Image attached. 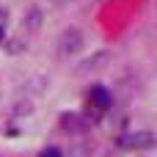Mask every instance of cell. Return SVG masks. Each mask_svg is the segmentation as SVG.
Returning a JSON list of instances; mask_svg holds the SVG:
<instances>
[{
	"label": "cell",
	"mask_w": 157,
	"mask_h": 157,
	"mask_svg": "<svg viewBox=\"0 0 157 157\" xmlns=\"http://www.w3.org/2000/svg\"><path fill=\"white\" fill-rule=\"evenodd\" d=\"M0 41H3V28H0Z\"/></svg>",
	"instance_id": "277c9868"
},
{
	"label": "cell",
	"mask_w": 157,
	"mask_h": 157,
	"mask_svg": "<svg viewBox=\"0 0 157 157\" xmlns=\"http://www.w3.org/2000/svg\"><path fill=\"white\" fill-rule=\"evenodd\" d=\"M39 157H61V152H58L55 146H50V149H44V152H41Z\"/></svg>",
	"instance_id": "3957f363"
},
{
	"label": "cell",
	"mask_w": 157,
	"mask_h": 157,
	"mask_svg": "<svg viewBox=\"0 0 157 157\" xmlns=\"http://www.w3.org/2000/svg\"><path fill=\"white\" fill-rule=\"evenodd\" d=\"M121 144H124V146H149V144H152V135H149V132H141V135H130V138H124Z\"/></svg>",
	"instance_id": "7a4b0ae2"
},
{
	"label": "cell",
	"mask_w": 157,
	"mask_h": 157,
	"mask_svg": "<svg viewBox=\"0 0 157 157\" xmlns=\"http://www.w3.org/2000/svg\"><path fill=\"white\" fill-rule=\"evenodd\" d=\"M88 108H91L97 116L108 113V108H110V91H108L105 86H94V88L88 91Z\"/></svg>",
	"instance_id": "6da1fadb"
}]
</instances>
